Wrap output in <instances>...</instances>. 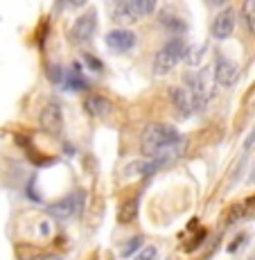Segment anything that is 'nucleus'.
Segmentation results:
<instances>
[{
  "mask_svg": "<svg viewBox=\"0 0 255 260\" xmlns=\"http://www.w3.org/2000/svg\"><path fill=\"white\" fill-rule=\"evenodd\" d=\"M186 138L172 127V124H147L140 134V152L144 158L167 156L169 161L176 158L186 149Z\"/></svg>",
  "mask_w": 255,
  "mask_h": 260,
  "instance_id": "f257e3e1",
  "label": "nucleus"
},
{
  "mask_svg": "<svg viewBox=\"0 0 255 260\" xmlns=\"http://www.w3.org/2000/svg\"><path fill=\"white\" fill-rule=\"evenodd\" d=\"M188 52H190V50H188L186 39H181V37L169 39V41L156 52V57H154V75H156V77H161V75L172 73L174 68L183 61V59H188L186 57Z\"/></svg>",
  "mask_w": 255,
  "mask_h": 260,
  "instance_id": "f03ea898",
  "label": "nucleus"
},
{
  "mask_svg": "<svg viewBox=\"0 0 255 260\" xmlns=\"http://www.w3.org/2000/svg\"><path fill=\"white\" fill-rule=\"evenodd\" d=\"M84 204H86V192L77 188L72 192H68L66 197H61L59 202H54L52 206H48V213L59 222H68V219H75L82 215Z\"/></svg>",
  "mask_w": 255,
  "mask_h": 260,
  "instance_id": "7ed1b4c3",
  "label": "nucleus"
},
{
  "mask_svg": "<svg viewBox=\"0 0 255 260\" xmlns=\"http://www.w3.org/2000/svg\"><path fill=\"white\" fill-rule=\"evenodd\" d=\"M154 9H156L154 0H120L113 5L111 14L116 23H136L142 16L152 14Z\"/></svg>",
  "mask_w": 255,
  "mask_h": 260,
  "instance_id": "20e7f679",
  "label": "nucleus"
},
{
  "mask_svg": "<svg viewBox=\"0 0 255 260\" xmlns=\"http://www.w3.org/2000/svg\"><path fill=\"white\" fill-rule=\"evenodd\" d=\"M186 88L192 93L194 102H197V111H203L208 100L212 98V82L208 79V75L206 73H188Z\"/></svg>",
  "mask_w": 255,
  "mask_h": 260,
  "instance_id": "39448f33",
  "label": "nucleus"
},
{
  "mask_svg": "<svg viewBox=\"0 0 255 260\" xmlns=\"http://www.w3.org/2000/svg\"><path fill=\"white\" fill-rule=\"evenodd\" d=\"M97 32V12L95 9H88L82 16H77V21L72 23V29H70V41L75 46H84L95 37Z\"/></svg>",
  "mask_w": 255,
  "mask_h": 260,
  "instance_id": "423d86ee",
  "label": "nucleus"
},
{
  "mask_svg": "<svg viewBox=\"0 0 255 260\" xmlns=\"http://www.w3.org/2000/svg\"><path fill=\"white\" fill-rule=\"evenodd\" d=\"M212 79L224 88H231L237 84L239 79V66L233 61L231 57H226L224 52H217L214 57V73H212Z\"/></svg>",
  "mask_w": 255,
  "mask_h": 260,
  "instance_id": "0eeeda50",
  "label": "nucleus"
},
{
  "mask_svg": "<svg viewBox=\"0 0 255 260\" xmlns=\"http://www.w3.org/2000/svg\"><path fill=\"white\" fill-rule=\"evenodd\" d=\"M41 127L43 132L52 134V136H59L63 129V111H61V104L54 102V100H50L46 102V107H43L41 111Z\"/></svg>",
  "mask_w": 255,
  "mask_h": 260,
  "instance_id": "6e6552de",
  "label": "nucleus"
},
{
  "mask_svg": "<svg viewBox=\"0 0 255 260\" xmlns=\"http://www.w3.org/2000/svg\"><path fill=\"white\" fill-rule=\"evenodd\" d=\"M169 100H172L174 109L181 118H190L192 113H197V102H194L192 93L186 86H172L169 88Z\"/></svg>",
  "mask_w": 255,
  "mask_h": 260,
  "instance_id": "1a4fd4ad",
  "label": "nucleus"
},
{
  "mask_svg": "<svg viewBox=\"0 0 255 260\" xmlns=\"http://www.w3.org/2000/svg\"><path fill=\"white\" fill-rule=\"evenodd\" d=\"M235 18H237L235 16V9H231V7L222 9V12L214 16L212 27H210L212 39H217V41H226V39L233 34V29H235Z\"/></svg>",
  "mask_w": 255,
  "mask_h": 260,
  "instance_id": "9d476101",
  "label": "nucleus"
},
{
  "mask_svg": "<svg viewBox=\"0 0 255 260\" xmlns=\"http://www.w3.org/2000/svg\"><path fill=\"white\" fill-rule=\"evenodd\" d=\"M106 46L116 52H127L136 46V34L131 29L122 27V29H113V32L106 34Z\"/></svg>",
  "mask_w": 255,
  "mask_h": 260,
  "instance_id": "9b49d317",
  "label": "nucleus"
},
{
  "mask_svg": "<svg viewBox=\"0 0 255 260\" xmlns=\"http://www.w3.org/2000/svg\"><path fill=\"white\" fill-rule=\"evenodd\" d=\"M169 163L167 156H156V158H140V161H133L131 168H129V174H138V177H149V174L158 172L161 168H165Z\"/></svg>",
  "mask_w": 255,
  "mask_h": 260,
  "instance_id": "f8f14e48",
  "label": "nucleus"
},
{
  "mask_svg": "<svg viewBox=\"0 0 255 260\" xmlns=\"http://www.w3.org/2000/svg\"><path fill=\"white\" fill-rule=\"evenodd\" d=\"M84 109H86L88 116L104 118L108 111H111V102H108V100H104L102 95H91V98L84 100Z\"/></svg>",
  "mask_w": 255,
  "mask_h": 260,
  "instance_id": "ddd939ff",
  "label": "nucleus"
},
{
  "mask_svg": "<svg viewBox=\"0 0 255 260\" xmlns=\"http://www.w3.org/2000/svg\"><path fill=\"white\" fill-rule=\"evenodd\" d=\"M138 208H140L138 197L127 199V202H124L122 206H120V211H118V219H120V224H131L133 219L138 217Z\"/></svg>",
  "mask_w": 255,
  "mask_h": 260,
  "instance_id": "4468645a",
  "label": "nucleus"
},
{
  "mask_svg": "<svg viewBox=\"0 0 255 260\" xmlns=\"http://www.w3.org/2000/svg\"><path fill=\"white\" fill-rule=\"evenodd\" d=\"M66 86L70 91H84V88H86V79H84L79 63H75V66L66 73Z\"/></svg>",
  "mask_w": 255,
  "mask_h": 260,
  "instance_id": "2eb2a0df",
  "label": "nucleus"
},
{
  "mask_svg": "<svg viewBox=\"0 0 255 260\" xmlns=\"http://www.w3.org/2000/svg\"><path fill=\"white\" fill-rule=\"evenodd\" d=\"M161 25H165V27L172 29V32H183V29H186V23H183L181 18H178L176 14H172V12H163L161 14Z\"/></svg>",
  "mask_w": 255,
  "mask_h": 260,
  "instance_id": "dca6fc26",
  "label": "nucleus"
},
{
  "mask_svg": "<svg viewBox=\"0 0 255 260\" xmlns=\"http://www.w3.org/2000/svg\"><path fill=\"white\" fill-rule=\"evenodd\" d=\"M242 18H244V25H246L248 32L255 34V0H248L242 9Z\"/></svg>",
  "mask_w": 255,
  "mask_h": 260,
  "instance_id": "f3484780",
  "label": "nucleus"
},
{
  "mask_svg": "<svg viewBox=\"0 0 255 260\" xmlns=\"http://www.w3.org/2000/svg\"><path fill=\"white\" fill-rule=\"evenodd\" d=\"M140 249H142V240H140V238H133V240H129V242L124 244V249H122V253H120V256H122V258L136 256Z\"/></svg>",
  "mask_w": 255,
  "mask_h": 260,
  "instance_id": "a211bd4d",
  "label": "nucleus"
},
{
  "mask_svg": "<svg viewBox=\"0 0 255 260\" xmlns=\"http://www.w3.org/2000/svg\"><path fill=\"white\" fill-rule=\"evenodd\" d=\"M158 258V249L154 247V244H147V247H142L140 251L133 256V260H156Z\"/></svg>",
  "mask_w": 255,
  "mask_h": 260,
  "instance_id": "6ab92c4d",
  "label": "nucleus"
},
{
  "mask_svg": "<svg viewBox=\"0 0 255 260\" xmlns=\"http://www.w3.org/2000/svg\"><path fill=\"white\" fill-rule=\"evenodd\" d=\"M48 77H50V82L52 84H61L63 79H66V73L61 71V66H52L50 68V73H48Z\"/></svg>",
  "mask_w": 255,
  "mask_h": 260,
  "instance_id": "aec40b11",
  "label": "nucleus"
},
{
  "mask_svg": "<svg viewBox=\"0 0 255 260\" xmlns=\"http://www.w3.org/2000/svg\"><path fill=\"white\" fill-rule=\"evenodd\" d=\"M84 63H86L88 68H93L95 73H102V61H99L97 57H93V54H84Z\"/></svg>",
  "mask_w": 255,
  "mask_h": 260,
  "instance_id": "412c9836",
  "label": "nucleus"
},
{
  "mask_svg": "<svg viewBox=\"0 0 255 260\" xmlns=\"http://www.w3.org/2000/svg\"><path fill=\"white\" fill-rule=\"evenodd\" d=\"M188 54H192V57H188V63H199L201 61V57H203V48L192 50V52H188Z\"/></svg>",
  "mask_w": 255,
  "mask_h": 260,
  "instance_id": "4be33fe9",
  "label": "nucleus"
},
{
  "mask_svg": "<svg viewBox=\"0 0 255 260\" xmlns=\"http://www.w3.org/2000/svg\"><path fill=\"white\" fill-rule=\"evenodd\" d=\"M41 260H66L61 256V253H48V256H43Z\"/></svg>",
  "mask_w": 255,
  "mask_h": 260,
  "instance_id": "5701e85b",
  "label": "nucleus"
},
{
  "mask_svg": "<svg viewBox=\"0 0 255 260\" xmlns=\"http://www.w3.org/2000/svg\"><path fill=\"white\" fill-rule=\"evenodd\" d=\"M251 181H255V172H251Z\"/></svg>",
  "mask_w": 255,
  "mask_h": 260,
  "instance_id": "b1692460",
  "label": "nucleus"
}]
</instances>
